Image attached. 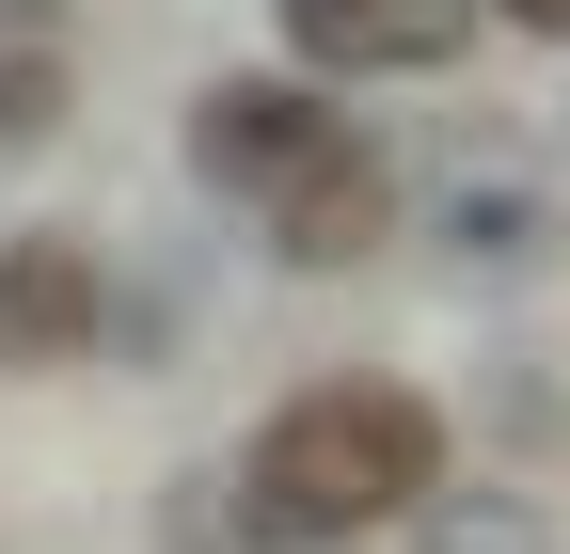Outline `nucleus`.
<instances>
[{
  "label": "nucleus",
  "instance_id": "nucleus-1",
  "mask_svg": "<svg viewBox=\"0 0 570 554\" xmlns=\"http://www.w3.org/2000/svg\"><path fill=\"white\" fill-rule=\"evenodd\" d=\"M428 492H444V412L396 396V380H317L238 444V523L302 538V554L365 538V523H412Z\"/></svg>",
  "mask_w": 570,
  "mask_h": 554
},
{
  "label": "nucleus",
  "instance_id": "nucleus-2",
  "mask_svg": "<svg viewBox=\"0 0 570 554\" xmlns=\"http://www.w3.org/2000/svg\"><path fill=\"white\" fill-rule=\"evenodd\" d=\"M381 238H412V175L381 144H317L302 175L269 190V254L285 269H365Z\"/></svg>",
  "mask_w": 570,
  "mask_h": 554
},
{
  "label": "nucleus",
  "instance_id": "nucleus-3",
  "mask_svg": "<svg viewBox=\"0 0 570 554\" xmlns=\"http://www.w3.org/2000/svg\"><path fill=\"white\" fill-rule=\"evenodd\" d=\"M317 144H348V127L317 111V80H206V96H190V159L223 175V190H254V206L302 175Z\"/></svg>",
  "mask_w": 570,
  "mask_h": 554
},
{
  "label": "nucleus",
  "instance_id": "nucleus-4",
  "mask_svg": "<svg viewBox=\"0 0 570 554\" xmlns=\"http://www.w3.org/2000/svg\"><path fill=\"white\" fill-rule=\"evenodd\" d=\"M111 333V286L80 238H0V380H48Z\"/></svg>",
  "mask_w": 570,
  "mask_h": 554
},
{
  "label": "nucleus",
  "instance_id": "nucleus-5",
  "mask_svg": "<svg viewBox=\"0 0 570 554\" xmlns=\"http://www.w3.org/2000/svg\"><path fill=\"white\" fill-rule=\"evenodd\" d=\"M491 0H285V48L317 80H381V63H460Z\"/></svg>",
  "mask_w": 570,
  "mask_h": 554
},
{
  "label": "nucleus",
  "instance_id": "nucleus-6",
  "mask_svg": "<svg viewBox=\"0 0 570 554\" xmlns=\"http://www.w3.org/2000/svg\"><path fill=\"white\" fill-rule=\"evenodd\" d=\"M428 238H444V269L508 286V269H554L570 254V206L523 190V175H460V190H428Z\"/></svg>",
  "mask_w": 570,
  "mask_h": 554
},
{
  "label": "nucleus",
  "instance_id": "nucleus-7",
  "mask_svg": "<svg viewBox=\"0 0 570 554\" xmlns=\"http://www.w3.org/2000/svg\"><path fill=\"white\" fill-rule=\"evenodd\" d=\"M63 111H80V32L17 0V17H0V144H48Z\"/></svg>",
  "mask_w": 570,
  "mask_h": 554
},
{
  "label": "nucleus",
  "instance_id": "nucleus-8",
  "mask_svg": "<svg viewBox=\"0 0 570 554\" xmlns=\"http://www.w3.org/2000/svg\"><path fill=\"white\" fill-rule=\"evenodd\" d=\"M412 554H554V523L523 492H428L412 507Z\"/></svg>",
  "mask_w": 570,
  "mask_h": 554
},
{
  "label": "nucleus",
  "instance_id": "nucleus-9",
  "mask_svg": "<svg viewBox=\"0 0 570 554\" xmlns=\"http://www.w3.org/2000/svg\"><path fill=\"white\" fill-rule=\"evenodd\" d=\"M491 17H523V32H570V0H491Z\"/></svg>",
  "mask_w": 570,
  "mask_h": 554
}]
</instances>
